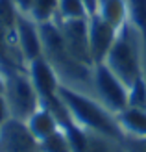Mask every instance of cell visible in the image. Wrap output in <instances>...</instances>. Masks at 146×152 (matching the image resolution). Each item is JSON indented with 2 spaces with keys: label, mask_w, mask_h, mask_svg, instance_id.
<instances>
[{
  "label": "cell",
  "mask_w": 146,
  "mask_h": 152,
  "mask_svg": "<svg viewBox=\"0 0 146 152\" xmlns=\"http://www.w3.org/2000/svg\"><path fill=\"white\" fill-rule=\"evenodd\" d=\"M39 152H72V148H70V143H68L65 132L59 128L50 137L39 141Z\"/></svg>",
  "instance_id": "cell-15"
},
{
  "label": "cell",
  "mask_w": 146,
  "mask_h": 152,
  "mask_svg": "<svg viewBox=\"0 0 146 152\" xmlns=\"http://www.w3.org/2000/svg\"><path fill=\"white\" fill-rule=\"evenodd\" d=\"M57 7H59V0H35L30 17H32L37 24L48 22V20H56Z\"/></svg>",
  "instance_id": "cell-13"
},
{
  "label": "cell",
  "mask_w": 146,
  "mask_h": 152,
  "mask_svg": "<svg viewBox=\"0 0 146 152\" xmlns=\"http://www.w3.org/2000/svg\"><path fill=\"white\" fill-rule=\"evenodd\" d=\"M56 19H89V13L81 0H59Z\"/></svg>",
  "instance_id": "cell-14"
},
{
  "label": "cell",
  "mask_w": 146,
  "mask_h": 152,
  "mask_svg": "<svg viewBox=\"0 0 146 152\" xmlns=\"http://www.w3.org/2000/svg\"><path fill=\"white\" fill-rule=\"evenodd\" d=\"M98 13L115 28H122L128 22V0H102Z\"/></svg>",
  "instance_id": "cell-12"
},
{
  "label": "cell",
  "mask_w": 146,
  "mask_h": 152,
  "mask_svg": "<svg viewBox=\"0 0 146 152\" xmlns=\"http://www.w3.org/2000/svg\"><path fill=\"white\" fill-rule=\"evenodd\" d=\"M100 2H102V0H100Z\"/></svg>",
  "instance_id": "cell-24"
},
{
  "label": "cell",
  "mask_w": 146,
  "mask_h": 152,
  "mask_svg": "<svg viewBox=\"0 0 146 152\" xmlns=\"http://www.w3.org/2000/svg\"><path fill=\"white\" fill-rule=\"evenodd\" d=\"M128 106H135V108L146 110V80H144V74L139 76L128 87Z\"/></svg>",
  "instance_id": "cell-16"
},
{
  "label": "cell",
  "mask_w": 146,
  "mask_h": 152,
  "mask_svg": "<svg viewBox=\"0 0 146 152\" xmlns=\"http://www.w3.org/2000/svg\"><path fill=\"white\" fill-rule=\"evenodd\" d=\"M4 93H6V74H4L2 69H0V96Z\"/></svg>",
  "instance_id": "cell-22"
},
{
  "label": "cell",
  "mask_w": 146,
  "mask_h": 152,
  "mask_svg": "<svg viewBox=\"0 0 146 152\" xmlns=\"http://www.w3.org/2000/svg\"><path fill=\"white\" fill-rule=\"evenodd\" d=\"M70 56L93 69L94 61L89 47V19H56Z\"/></svg>",
  "instance_id": "cell-5"
},
{
  "label": "cell",
  "mask_w": 146,
  "mask_h": 152,
  "mask_svg": "<svg viewBox=\"0 0 146 152\" xmlns=\"http://www.w3.org/2000/svg\"><path fill=\"white\" fill-rule=\"evenodd\" d=\"M13 4H15V7H17L19 13H26V15H30V13H32L33 4H35V0H13Z\"/></svg>",
  "instance_id": "cell-19"
},
{
  "label": "cell",
  "mask_w": 146,
  "mask_h": 152,
  "mask_svg": "<svg viewBox=\"0 0 146 152\" xmlns=\"http://www.w3.org/2000/svg\"><path fill=\"white\" fill-rule=\"evenodd\" d=\"M144 80H146V72H144Z\"/></svg>",
  "instance_id": "cell-23"
},
{
  "label": "cell",
  "mask_w": 146,
  "mask_h": 152,
  "mask_svg": "<svg viewBox=\"0 0 146 152\" xmlns=\"http://www.w3.org/2000/svg\"><path fill=\"white\" fill-rule=\"evenodd\" d=\"M124 148L126 152H146V137H129L124 135Z\"/></svg>",
  "instance_id": "cell-17"
},
{
  "label": "cell",
  "mask_w": 146,
  "mask_h": 152,
  "mask_svg": "<svg viewBox=\"0 0 146 152\" xmlns=\"http://www.w3.org/2000/svg\"><path fill=\"white\" fill-rule=\"evenodd\" d=\"M93 82L98 95V100L102 102L113 115L128 108V86L115 74L105 61L96 63L93 67Z\"/></svg>",
  "instance_id": "cell-4"
},
{
  "label": "cell",
  "mask_w": 146,
  "mask_h": 152,
  "mask_svg": "<svg viewBox=\"0 0 146 152\" xmlns=\"http://www.w3.org/2000/svg\"><path fill=\"white\" fill-rule=\"evenodd\" d=\"M15 35H17L19 52H20V56H22L26 65L30 61H33V59L44 56L39 24H37L30 15L17 11V19H15Z\"/></svg>",
  "instance_id": "cell-8"
},
{
  "label": "cell",
  "mask_w": 146,
  "mask_h": 152,
  "mask_svg": "<svg viewBox=\"0 0 146 152\" xmlns=\"http://www.w3.org/2000/svg\"><path fill=\"white\" fill-rule=\"evenodd\" d=\"M83 6L87 7V13H89V17H93V15L98 13L100 10V0H81Z\"/></svg>",
  "instance_id": "cell-21"
},
{
  "label": "cell",
  "mask_w": 146,
  "mask_h": 152,
  "mask_svg": "<svg viewBox=\"0 0 146 152\" xmlns=\"http://www.w3.org/2000/svg\"><path fill=\"white\" fill-rule=\"evenodd\" d=\"M26 72L30 76V80L33 82L37 93H39L41 106H48L59 98L57 91L61 86V78H59L57 71L54 69V65L44 56L30 61L26 65Z\"/></svg>",
  "instance_id": "cell-6"
},
{
  "label": "cell",
  "mask_w": 146,
  "mask_h": 152,
  "mask_svg": "<svg viewBox=\"0 0 146 152\" xmlns=\"http://www.w3.org/2000/svg\"><path fill=\"white\" fill-rule=\"evenodd\" d=\"M57 93L63 104L67 106L68 113L72 115V119L81 128H85L91 134L104 135L105 139L113 141L124 139V134H122L115 115L100 100H94V98L80 93L67 83H61Z\"/></svg>",
  "instance_id": "cell-1"
},
{
  "label": "cell",
  "mask_w": 146,
  "mask_h": 152,
  "mask_svg": "<svg viewBox=\"0 0 146 152\" xmlns=\"http://www.w3.org/2000/svg\"><path fill=\"white\" fill-rule=\"evenodd\" d=\"M117 34H118V28L109 24L100 13L89 17V47H91V56H93L94 65L105 61L115 39H117Z\"/></svg>",
  "instance_id": "cell-9"
},
{
  "label": "cell",
  "mask_w": 146,
  "mask_h": 152,
  "mask_svg": "<svg viewBox=\"0 0 146 152\" xmlns=\"http://www.w3.org/2000/svg\"><path fill=\"white\" fill-rule=\"evenodd\" d=\"M9 117H11V113H9V106H7L6 96L2 95V96H0V124H2L4 121H7Z\"/></svg>",
  "instance_id": "cell-20"
},
{
  "label": "cell",
  "mask_w": 146,
  "mask_h": 152,
  "mask_svg": "<svg viewBox=\"0 0 146 152\" xmlns=\"http://www.w3.org/2000/svg\"><path fill=\"white\" fill-rule=\"evenodd\" d=\"M0 152H39V141L26 121L9 117L0 124Z\"/></svg>",
  "instance_id": "cell-7"
},
{
  "label": "cell",
  "mask_w": 146,
  "mask_h": 152,
  "mask_svg": "<svg viewBox=\"0 0 146 152\" xmlns=\"http://www.w3.org/2000/svg\"><path fill=\"white\" fill-rule=\"evenodd\" d=\"M107 67L118 76L129 87L131 83L142 76V43L135 28L126 22L118 28L117 39H115L109 54L105 58Z\"/></svg>",
  "instance_id": "cell-2"
},
{
  "label": "cell",
  "mask_w": 146,
  "mask_h": 152,
  "mask_svg": "<svg viewBox=\"0 0 146 152\" xmlns=\"http://www.w3.org/2000/svg\"><path fill=\"white\" fill-rule=\"evenodd\" d=\"M6 74V100L9 106V113L15 119L26 121L32 113L41 106L39 93L24 71L13 69V67H0Z\"/></svg>",
  "instance_id": "cell-3"
},
{
  "label": "cell",
  "mask_w": 146,
  "mask_h": 152,
  "mask_svg": "<svg viewBox=\"0 0 146 152\" xmlns=\"http://www.w3.org/2000/svg\"><path fill=\"white\" fill-rule=\"evenodd\" d=\"M117 123L124 135L129 137H146V110L144 108H135V106H128L122 111H118Z\"/></svg>",
  "instance_id": "cell-11"
},
{
  "label": "cell",
  "mask_w": 146,
  "mask_h": 152,
  "mask_svg": "<svg viewBox=\"0 0 146 152\" xmlns=\"http://www.w3.org/2000/svg\"><path fill=\"white\" fill-rule=\"evenodd\" d=\"M87 152H109V148H107V143H105V137H104V135L91 134V135H89Z\"/></svg>",
  "instance_id": "cell-18"
},
{
  "label": "cell",
  "mask_w": 146,
  "mask_h": 152,
  "mask_svg": "<svg viewBox=\"0 0 146 152\" xmlns=\"http://www.w3.org/2000/svg\"><path fill=\"white\" fill-rule=\"evenodd\" d=\"M26 124H28L30 132L33 134V137L37 141H43V139L50 137L52 134H56L61 128L57 117L54 115V111L48 110L46 106H39V108L26 119Z\"/></svg>",
  "instance_id": "cell-10"
}]
</instances>
